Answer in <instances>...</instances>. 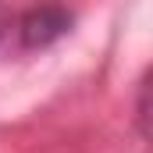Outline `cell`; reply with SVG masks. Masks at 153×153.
Wrapping results in <instances>:
<instances>
[{"mask_svg":"<svg viewBox=\"0 0 153 153\" xmlns=\"http://www.w3.org/2000/svg\"><path fill=\"white\" fill-rule=\"evenodd\" d=\"M68 29H71V11L64 4H57V0H43L36 7H29L25 18H22V25H18L25 46H50Z\"/></svg>","mask_w":153,"mask_h":153,"instance_id":"1","label":"cell"},{"mask_svg":"<svg viewBox=\"0 0 153 153\" xmlns=\"http://www.w3.org/2000/svg\"><path fill=\"white\" fill-rule=\"evenodd\" d=\"M0 32H4V7H0Z\"/></svg>","mask_w":153,"mask_h":153,"instance_id":"2","label":"cell"}]
</instances>
